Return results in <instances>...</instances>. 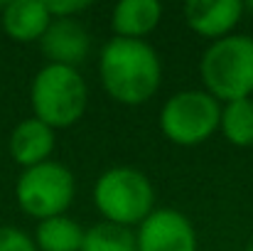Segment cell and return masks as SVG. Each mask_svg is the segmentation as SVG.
Instances as JSON below:
<instances>
[{"mask_svg":"<svg viewBox=\"0 0 253 251\" xmlns=\"http://www.w3.org/2000/svg\"><path fill=\"white\" fill-rule=\"evenodd\" d=\"M98 79L116 103L143 106L163 84V62L145 40L113 37L98 52Z\"/></svg>","mask_w":253,"mask_h":251,"instance_id":"cell-1","label":"cell"},{"mask_svg":"<svg viewBox=\"0 0 253 251\" xmlns=\"http://www.w3.org/2000/svg\"><path fill=\"white\" fill-rule=\"evenodd\" d=\"M93 204L103 222L138 229L155 212V187L138 167H108L93 185Z\"/></svg>","mask_w":253,"mask_h":251,"instance_id":"cell-2","label":"cell"},{"mask_svg":"<svg viewBox=\"0 0 253 251\" xmlns=\"http://www.w3.org/2000/svg\"><path fill=\"white\" fill-rule=\"evenodd\" d=\"M199 77L219 103L253 99V37L234 32L209 42L199 59Z\"/></svg>","mask_w":253,"mask_h":251,"instance_id":"cell-3","label":"cell"},{"mask_svg":"<svg viewBox=\"0 0 253 251\" xmlns=\"http://www.w3.org/2000/svg\"><path fill=\"white\" fill-rule=\"evenodd\" d=\"M32 116L49 128H69L82 121L88 106V86L79 69L44 64L30 84Z\"/></svg>","mask_w":253,"mask_h":251,"instance_id":"cell-4","label":"cell"},{"mask_svg":"<svg viewBox=\"0 0 253 251\" xmlns=\"http://www.w3.org/2000/svg\"><path fill=\"white\" fill-rule=\"evenodd\" d=\"M221 103L204 89H182L160 108V131L169 143L192 148L207 143L219 131Z\"/></svg>","mask_w":253,"mask_h":251,"instance_id":"cell-5","label":"cell"},{"mask_svg":"<svg viewBox=\"0 0 253 251\" xmlns=\"http://www.w3.org/2000/svg\"><path fill=\"white\" fill-rule=\"evenodd\" d=\"M74 172L57 160H47L42 165L22 170L15 182L17 207L37 222L67 214V209L74 202Z\"/></svg>","mask_w":253,"mask_h":251,"instance_id":"cell-6","label":"cell"},{"mask_svg":"<svg viewBox=\"0 0 253 251\" xmlns=\"http://www.w3.org/2000/svg\"><path fill=\"white\" fill-rule=\"evenodd\" d=\"M135 249L197 251V232L187 214L172 207H160L135 229Z\"/></svg>","mask_w":253,"mask_h":251,"instance_id":"cell-7","label":"cell"},{"mask_svg":"<svg viewBox=\"0 0 253 251\" xmlns=\"http://www.w3.org/2000/svg\"><path fill=\"white\" fill-rule=\"evenodd\" d=\"M244 12L246 2L241 0H189L182 7L187 27L209 42L234 35Z\"/></svg>","mask_w":253,"mask_h":251,"instance_id":"cell-8","label":"cell"},{"mask_svg":"<svg viewBox=\"0 0 253 251\" xmlns=\"http://www.w3.org/2000/svg\"><path fill=\"white\" fill-rule=\"evenodd\" d=\"M40 47L42 54L49 59L47 64H62L77 69L91 52V35L77 17L52 20L40 40Z\"/></svg>","mask_w":253,"mask_h":251,"instance_id":"cell-9","label":"cell"},{"mask_svg":"<svg viewBox=\"0 0 253 251\" xmlns=\"http://www.w3.org/2000/svg\"><path fill=\"white\" fill-rule=\"evenodd\" d=\"M54 148H57V131L49 128L47 123L37 121L35 116L32 118H22L12 128V133L7 138L10 158L22 170L52 160Z\"/></svg>","mask_w":253,"mask_h":251,"instance_id":"cell-10","label":"cell"},{"mask_svg":"<svg viewBox=\"0 0 253 251\" xmlns=\"http://www.w3.org/2000/svg\"><path fill=\"white\" fill-rule=\"evenodd\" d=\"M52 22L47 2L42 0H12L0 7V25L2 32L20 45L40 42Z\"/></svg>","mask_w":253,"mask_h":251,"instance_id":"cell-11","label":"cell"},{"mask_svg":"<svg viewBox=\"0 0 253 251\" xmlns=\"http://www.w3.org/2000/svg\"><path fill=\"white\" fill-rule=\"evenodd\" d=\"M163 20V5L158 0H121L111 10L113 37L123 40H145L158 30Z\"/></svg>","mask_w":253,"mask_h":251,"instance_id":"cell-12","label":"cell"},{"mask_svg":"<svg viewBox=\"0 0 253 251\" xmlns=\"http://www.w3.org/2000/svg\"><path fill=\"white\" fill-rule=\"evenodd\" d=\"M32 239H35L37 251H82L84 227L74 222L72 217L62 214V217L37 222Z\"/></svg>","mask_w":253,"mask_h":251,"instance_id":"cell-13","label":"cell"},{"mask_svg":"<svg viewBox=\"0 0 253 251\" xmlns=\"http://www.w3.org/2000/svg\"><path fill=\"white\" fill-rule=\"evenodd\" d=\"M221 136L236 148H253V99L221 103Z\"/></svg>","mask_w":253,"mask_h":251,"instance_id":"cell-14","label":"cell"},{"mask_svg":"<svg viewBox=\"0 0 253 251\" xmlns=\"http://www.w3.org/2000/svg\"><path fill=\"white\" fill-rule=\"evenodd\" d=\"M82 251H138L135 249V232L111 224V222H98V224L84 229Z\"/></svg>","mask_w":253,"mask_h":251,"instance_id":"cell-15","label":"cell"},{"mask_svg":"<svg viewBox=\"0 0 253 251\" xmlns=\"http://www.w3.org/2000/svg\"><path fill=\"white\" fill-rule=\"evenodd\" d=\"M0 251H37L32 234L20 227L2 224L0 227Z\"/></svg>","mask_w":253,"mask_h":251,"instance_id":"cell-16","label":"cell"},{"mask_svg":"<svg viewBox=\"0 0 253 251\" xmlns=\"http://www.w3.org/2000/svg\"><path fill=\"white\" fill-rule=\"evenodd\" d=\"M91 7L88 0H54V2H47V10L52 15V20H72L77 17L79 12H84Z\"/></svg>","mask_w":253,"mask_h":251,"instance_id":"cell-17","label":"cell"},{"mask_svg":"<svg viewBox=\"0 0 253 251\" xmlns=\"http://www.w3.org/2000/svg\"><path fill=\"white\" fill-rule=\"evenodd\" d=\"M246 251H253V242H251V244H249V247H246Z\"/></svg>","mask_w":253,"mask_h":251,"instance_id":"cell-18","label":"cell"},{"mask_svg":"<svg viewBox=\"0 0 253 251\" xmlns=\"http://www.w3.org/2000/svg\"><path fill=\"white\" fill-rule=\"evenodd\" d=\"M246 10H253V2H249V5H246Z\"/></svg>","mask_w":253,"mask_h":251,"instance_id":"cell-19","label":"cell"}]
</instances>
